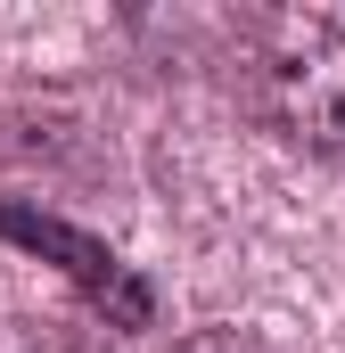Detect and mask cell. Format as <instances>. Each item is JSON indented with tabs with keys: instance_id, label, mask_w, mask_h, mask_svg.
<instances>
[{
	"instance_id": "obj_2",
	"label": "cell",
	"mask_w": 345,
	"mask_h": 353,
	"mask_svg": "<svg viewBox=\"0 0 345 353\" xmlns=\"http://www.w3.org/2000/svg\"><path fill=\"white\" fill-rule=\"evenodd\" d=\"M0 239H17L25 255L58 263V271H66V279L90 296V304L115 321V329H148V321H157L148 279H140L132 263H115L90 230H75V222H58V214H33V205H8V197H0Z\"/></svg>"
},
{
	"instance_id": "obj_1",
	"label": "cell",
	"mask_w": 345,
	"mask_h": 353,
	"mask_svg": "<svg viewBox=\"0 0 345 353\" xmlns=\"http://www.w3.org/2000/svg\"><path fill=\"white\" fill-rule=\"evenodd\" d=\"M247 107L279 140L345 157V0H296L263 8L239 50Z\"/></svg>"
}]
</instances>
